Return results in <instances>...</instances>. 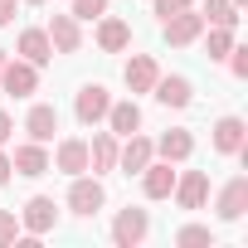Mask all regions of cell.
<instances>
[{
  "instance_id": "cell-1",
  "label": "cell",
  "mask_w": 248,
  "mask_h": 248,
  "mask_svg": "<svg viewBox=\"0 0 248 248\" xmlns=\"http://www.w3.org/2000/svg\"><path fill=\"white\" fill-rule=\"evenodd\" d=\"M146 233H151V214L146 209H137V204L117 209V219H112V243L117 248H141Z\"/></svg>"
},
{
  "instance_id": "cell-2",
  "label": "cell",
  "mask_w": 248,
  "mask_h": 248,
  "mask_svg": "<svg viewBox=\"0 0 248 248\" xmlns=\"http://www.w3.org/2000/svg\"><path fill=\"white\" fill-rule=\"evenodd\" d=\"M200 34H204V15L195 5L180 10V15H170V20H161V39L170 49H190V44H200Z\"/></svg>"
},
{
  "instance_id": "cell-3",
  "label": "cell",
  "mask_w": 248,
  "mask_h": 248,
  "mask_svg": "<svg viewBox=\"0 0 248 248\" xmlns=\"http://www.w3.org/2000/svg\"><path fill=\"white\" fill-rule=\"evenodd\" d=\"M107 204V190H102V180L97 175H73V185H68V209L78 214V219H93L97 209Z\"/></svg>"
},
{
  "instance_id": "cell-4",
  "label": "cell",
  "mask_w": 248,
  "mask_h": 248,
  "mask_svg": "<svg viewBox=\"0 0 248 248\" xmlns=\"http://www.w3.org/2000/svg\"><path fill=\"white\" fill-rule=\"evenodd\" d=\"M54 229H59V204H54L49 195H30L25 209H20V233L44 238V233H54Z\"/></svg>"
},
{
  "instance_id": "cell-5",
  "label": "cell",
  "mask_w": 248,
  "mask_h": 248,
  "mask_svg": "<svg viewBox=\"0 0 248 248\" xmlns=\"http://www.w3.org/2000/svg\"><path fill=\"white\" fill-rule=\"evenodd\" d=\"M151 161H156V141L151 137H141V132L122 137V146H117V170L122 175H141Z\"/></svg>"
},
{
  "instance_id": "cell-6",
  "label": "cell",
  "mask_w": 248,
  "mask_h": 248,
  "mask_svg": "<svg viewBox=\"0 0 248 248\" xmlns=\"http://www.w3.org/2000/svg\"><path fill=\"white\" fill-rule=\"evenodd\" d=\"M107 107H112V93H107L102 83H83L78 97H73V117L83 122V127H102Z\"/></svg>"
},
{
  "instance_id": "cell-7",
  "label": "cell",
  "mask_w": 248,
  "mask_h": 248,
  "mask_svg": "<svg viewBox=\"0 0 248 248\" xmlns=\"http://www.w3.org/2000/svg\"><path fill=\"white\" fill-rule=\"evenodd\" d=\"M0 88L10 97H30V93H39V68L15 54V59H5V68H0Z\"/></svg>"
},
{
  "instance_id": "cell-8",
  "label": "cell",
  "mask_w": 248,
  "mask_h": 248,
  "mask_svg": "<svg viewBox=\"0 0 248 248\" xmlns=\"http://www.w3.org/2000/svg\"><path fill=\"white\" fill-rule=\"evenodd\" d=\"M49 170H63L68 180L88 170V141L83 137H59L54 141V156H49Z\"/></svg>"
},
{
  "instance_id": "cell-9",
  "label": "cell",
  "mask_w": 248,
  "mask_h": 248,
  "mask_svg": "<svg viewBox=\"0 0 248 248\" xmlns=\"http://www.w3.org/2000/svg\"><path fill=\"white\" fill-rule=\"evenodd\" d=\"M151 97H156L161 107H175V112H185V107L195 102V83H190L185 73H161V78H156V88H151Z\"/></svg>"
},
{
  "instance_id": "cell-10",
  "label": "cell",
  "mask_w": 248,
  "mask_h": 248,
  "mask_svg": "<svg viewBox=\"0 0 248 248\" xmlns=\"http://www.w3.org/2000/svg\"><path fill=\"white\" fill-rule=\"evenodd\" d=\"M156 78H161V63H156L151 54H132L127 63H122V83H127L132 97H137V93H151Z\"/></svg>"
},
{
  "instance_id": "cell-11",
  "label": "cell",
  "mask_w": 248,
  "mask_h": 248,
  "mask_svg": "<svg viewBox=\"0 0 248 248\" xmlns=\"http://www.w3.org/2000/svg\"><path fill=\"white\" fill-rule=\"evenodd\" d=\"M170 200H175L180 209H204V200H209V175H204V170H180Z\"/></svg>"
},
{
  "instance_id": "cell-12",
  "label": "cell",
  "mask_w": 248,
  "mask_h": 248,
  "mask_svg": "<svg viewBox=\"0 0 248 248\" xmlns=\"http://www.w3.org/2000/svg\"><path fill=\"white\" fill-rule=\"evenodd\" d=\"M214 214H219L224 224H238V219L248 214V175H233V180L219 190V200H214Z\"/></svg>"
},
{
  "instance_id": "cell-13",
  "label": "cell",
  "mask_w": 248,
  "mask_h": 248,
  "mask_svg": "<svg viewBox=\"0 0 248 248\" xmlns=\"http://www.w3.org/2000/svg\"><path fill=\"white\" fill-rule=\"evenodd\" d=\"M175 175H180V170H175L170 161H161V156H156V161L141 170V195H146V200H170V190H175Z\"/></svg>"
},
{
  "instance_id": "cell-14",
  "label": "cell",
  "mask_w": 248,
  "mask_h": 248,
  "mask_svg": "<svg viewBox=\"0 0 248 248\" xmlns=\"http://www.w3.org/2000/svg\"><path fill=\"white\" fill-rule=\"evenodd\" d=\"M25 132H30V141H54L59 137V107L54 102H34L30 112H25Z\"/></svg>"
},
{
  "instance_id": "cell-15",
  "label": "cell",
  "mask_w": 248,
  "mask_h": 248,
  "mask_svg": "<svg viewBox=\"0 0 248 248\" xmlns=\"http://www.w3.org/2000/svg\"><path fill=\"white\" fill-rule=\"evenodd\" d=\"M248 146V122L243 117H219L214 122V151L219 156H238Z\"/></svg>"
},
{
  "instance_id": "cell-16",
  "label": "cell",
  "mask_w": 248,
  "mask_h": 248,
  "mask_svg": "<svg viewBox=\"0 0 248 248\" xmlns=\"http://www.w3.org/2000/svg\"><path fill=\"white\" fill-rule=\"evenodd\" d=\"M97 49L102 54H122V49H132V25L127 20H117V15H97Z\"/></svg>"
},
{
  "instance_id": "cell-17",
  "label": "cell",
  "mask_w": 248,
  "mask_h": 248,
  "mask_svg": "<svg viewBox=\"0 0 248 248\" xmlns=\"http://www.w3.org/2000/svg\"><path fill=\"white\" fill-rule=\"evenodd\" d=\"M44 34H49L54 54H78V49H83V30H78L73 15H54V20L44 25Z\"/></svg>"
},
{
  "instance_id": "cell-18",
  "label": "cell",
  "mask_w": 248,
  "mask_h": 248,
  "mask_svg": "<svg viewBox=\"0 0 248 248\" xmlns=\"http://www.w3.org/2000/svg\"><path fill=\"white\" fill-rule=\"evenodd\" d=\"M117 146H122V137H112V132H93V141H88V170H93V175L117 170Z\"/></svg>"
},
{
  "instance_id": "cell-19",
  "label": "cell",
  "mask_w": 248,
  "mask_h": 248,
  "mask_svg": "<svg viewBox=\"0 0 248 248\" xmlns=\"http://www.w3.org/2000/svg\"><path fill=\"white\" fill-rule=\"evenodd\" d=\"M102 122H107V132H112V137H132V132H141V107H137V97L112 102Z\"/></svg>"
},
{
  "instance_id": "cell-20",
  "label": "cell",
  "mask_w": 248,
  "mask_h": 248,
  "mask_svg": "<svg viewBox=\"0 0 248 248\" xmlns=\"http://www.w3.org/2000/svg\"><path fill=\"white\" fill-rule=\"evenodd\" d=\"M156 156H161V161H170V166H180V161H190V156H195V137H190L185 127H170V132H161V137H156Z\"/></svg>"
},
{
  "instance_id": "cell-21",
  "label": "cell",
  "mask_w": 248,
  "mask_h": 248,
  "mask_svg": "<svg viewBox=\"0 0 248 248\" xmlns=\"http://www.w3.org/2000/svg\"><path fill=\"white\" fill-rule=\"evenodd\" d=\"M10 166H15V175H49V146L44 141H25V146H15V156H10Z\"/></svg>"
},
{
  "instance_id": "cell-22",
  "label": "cell",
  "mask_w": 248,
  "mask_h": 248,
  "mask_svg": "<svg viewBox=\"0 0 248 248\" xmlns=\"http://www.w3.org/2000/svg\"><path fill=\"white\" fill-rule=\"evenodd\" d=\"M15 54H20V59H30L34 68H44V63L54 59V44H49V34H44V30H20Z\"/></svg>"
},
{
  "instance_id": "cell-23",
  "label": "cell",
  "mask_w": 248,
  "mask_h": 248,
  "mask_svg": "<svg viewBox=\"0 0 248 248\" xmlns=\"http://www.w3.org/2000/svg\"><path fill=\"white\" fill-rule=\"evenodd\" d=\"M204 54H209V63H224L229 59V49H233V30H224V25H204Z\"/></svg>"
},
{
  "instance_id": "cell-24",
  "label": "cell",
  "mask_w": 248,
  "mask_h": 248,
  "mask_svg": "<svg viewBox=\"0 0 248 248\" xmlns=\"http://www.w3.org/2000/svg\"><path fill=\"white\" fill-rule=\"evenodd\" d=\"M204 25H224V30H238V5L233 0H204Z\"/></svg>"
},
{
  "instance_id": "cell-25",
  "label": "cell",
  "mask_w": 248,
  "mask_h": 248,
  "mask_svg": "<svg viewBox=\"0 0 248 248\" xmlns=\"http://www.w3.org/2000/svg\"><path fill=\"white\" fill-rule=\"evenodd\" d=\"M175 243L180 248H204V243L214 248V229L209 224H185V229H175Z\"/></svg>"
},
{
  "instance_id": "cell-26",
  "label": "cell",
  "mask_w": 248,
  "mask_h": 248,
  "mask_svg": "<svg viewBox=\"0 0 248 248\" xmlns=\"http://www.w3.org/2000/svg\"><path fill=\"white\" fill-rule=\"evenodd\" d=\"M15 233H20V214L15 209H0V248H10Z\"/></svg>"
},
{
  "instance_id": "cell-27",
  "label": "cell",
  "mask_w": 248,
  "mask_h": 248,
  "mask_svg": "<svg viewBox=\"0 0 248 248\" xmlns=\"http://www.w3.org/2000/svg\"><path fill=\"white\" fill-rule=\"evenodd\" d=\"M68 15L73 20H97V15H107V0H73Z\"/></svg>"
},
{
  "instance_id": "cell-28",
  "label": "cell",
  "mask_w": 248,
  "mask_h": 248,
  "mask_svg": "<svg viewBox=\"0 0 248 248\" xmlns=\"http://www.w3.org/2000/svg\"><path fill=\"white\" fill-rule=\"evenodd\" d=\"M190 5H195V0H156L151 15H156V20H170V15H180V10H190Z\"/></svg>"
},
{
  "instance_id": "cell-29",
  "label": "cell",
  "mask_w": 248,
  "mask_h": 248,
  "mask_svg": "<svg viewBox=\"0 0 248 248\" xmlns=\"http://www.w3.org/2000/svg\"><path fill=\"white\" fill-rule=\"evenodd\" d=\"M224 63H229V73H233V78H248V49H238V44H233Z\"/></svg>"
},
{
  "instance_id": "cell-30",
  "label": "cell",
  "mask_w": 248,
  "mask_h": 248,
  "mask_svg": "<svg viewBox=\"0 0 248 248\" xmlns=\"http://www.w3.org/2000/svg\"><path fill=\"white\" fill-rule=\"evenodd\" d=\"M10 137H15V117H10V112H5V107H0V146H5V141H10Z\"/></svg>"
},
{
  "instance_id": "cell-31",
  "label": "cell",
  "mask_w": 248,
  "mask_h": 248,
  "mask_svg": "<svg viewBox=\"0 0 248 248\" xmlns=\"http://www.w3.org/2000/svg\"><path fill=\"white\" fill-rule=\"evenodd\" d=\"M15 10H20V0H0V30L15 25Z\"/></svg>"
},
{
  "instance_id": "cell-32",
  "label": "cell",
  "mask_w": 248,
  "mask_h": 248,
  "mask_svg": "<svg viewBox=\"0 0 248 248\" xmlns=\"http://www.w3.org/2000/svg\"><path fill=\"white\" fill-rule=\"evenodd\" d=\"M10 180H15V166H10V156H5V151H0V185H10Z\"/></svg>"
},
{
  "instance_id": "cell-33",
  "label": "cell",
  "mask_w": 248,
  "mask_h": 248,
  "mask_svg": "<svg viewBox=\"0 0 248 248\" xmlns=\"http://www.w3.org/2000/svg\"><path fill=\"white\" fill-rule=\"evenodd\" d=\"M20 5H44V0H20Z\"/></svg>"
},
{
  "instance_id": "cell-34",
  "label": "cell",
  "mask_w": 248,
  "mask_h": 248,
  "mask_svg": "<svg viewBox=\"0 0 248 248\" xmlns=\"http://www.w3.org/2000/svg\"><path fill=\"white\" fill-rule=\"evenodd\" d=\"M5 59H10V54H5V49H0V68H5Z\"/></svg>"
},
{
  "instance_id": "cell-35",
  "label": "cell",
  "mask_w": 248,
  "mask_h": 248,
  "mask_svg": "<svg viewBox=\"0 0 248 248\" xmlns=\"http://www.w3.org/2000/svg\"><path fill=\"white\" fill-rule=\"evenodd\" d=\"M233 5H238V10H243V5H248V0H233Z\"/></svg>"
}]
</instances>
